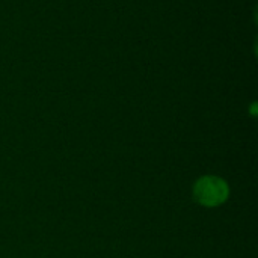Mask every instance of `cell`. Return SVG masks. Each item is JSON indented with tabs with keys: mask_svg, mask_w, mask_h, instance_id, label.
Masks as SVG:
<instances>
[{
	"mask_svg": "<svg viewBox=\"0 0 258 258\" xmlns=\"http://www.w3.org/2000/svg\"><path fill=\"white\" fill-rule=\"evenodd\" d=\"M251 115H252V116H257V103H255V101L251 104Z\"/></svg>",
	"mask_w": 258,
	"mask_h": 258,
	"instance_id": "cell-2",
	"label": "cell"
},
{
	"mask_svg": "<svg viewBox=\"0 0 258 258\" xmlns=\"http://www.w3.org/2000/svg\"><path fill=\"white\" fill-rule=\"evenodd\" d=\"M192 197L200 206L215 209L227 203L230 197V186L218 175H203L195 181Z\"/></svg>",
	"mask_w": 258,
	"mask_h": 258,
	"instance_id": "cell-1",
	"label": "cell"
}]
</instances>
